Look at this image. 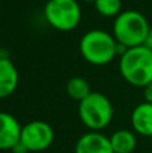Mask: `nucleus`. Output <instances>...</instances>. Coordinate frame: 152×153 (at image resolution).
<instances>
[{
	"instance_id": "dca6fc26",
	"label": "nucleus",
	"mask_w": 152,
	"mask_h": 153,
	"mask_svg": "<svg viewBox=\"0 0 152 153\" xmlns=\"http://www.w3.org/2000/svg\"><path fill=\"white\" fill-rule=\"evenodd\" d=\"M144 46H147L148 48H151V50H152V27L150 28V31H148V34H147V38H145V42H144Z\"/></svg>"
},
{
	"instance_id": "4468645a",
	"label": "nucleus",
	"mask_w": 152,
	"mask_h": 153,
	"mask_svg": "<svg viewBox=\"0 0 152 153\" xmlns=\"http://www.w3.org/2000/svg\"><path fill=\"white\" fill-rule=\"evenodd\" d=\"M143 97H144V101L152 103V82L143 87Z\"/></svg>"
},
{
	"instance_id": "f257e3e1",
	"label": "nucleus",
	"mask_w": 152,
	"mask_h": 153,
	"mask_svg": "<svg viewBox=\"0 0 152 153\" xmlns=\"http://www.w3.org/2000/svg\"><path fill=\"white\" fill-rule=\"evenodd\" d=\"M80 55L92 66L109 65L116 56H120L127 48L120 46L112 32L101 28L86 31L78 43Z\"/></svg>"
},
{
	"instance_id": "0eeeda50",
	"label": "nucleus",
	"mask_w": 152,
	"mask_h": 153,
	"mask_svg": "<svg viewBox=\"0 0 152 153\" xmlns=\"http://www.w3.org/2000/svg\"><path fill=\"white\" fill-rule=\"evenodd\" d=\"M74 153H115L110 140L102 132L88 130L83 133L74 145Z\"/></svg>"
},
{
	"instance_id": "7ed1b4c3",
	"label": "nucleus",
	"mask_w": 152,
	"mask_h": 153,
	"mask_svg": "<svg viewBox=\"0 0 152 153\" xmlns=\"http://www.w3.org/2000/svg\"><path fill=\"white\" fill-rule=\"evenodd\" d=\"M151 26L148 19L140 11L124 10L113 19L112 34L124 48L144 45Z\"/></svg>"
},
{
	"instance_id": "9d476101",
	"label": "nucleus",
	"mask_w": 152,
	"mask_h": 153,
	"mask_svg": "<svg viewBox=\"0 0 152 153\" xmlns=\"http://www.w3.org/2000/svg\"><path fill=\"white\" fill-rule=\"evenodd\" d=\"M131 126L136 134L152 137V103L143 101L137 103L131 113Z\"/></svg>"
},
{
	"instance_id": "f8f14e48",
	"label": "nucleus",
	"mask_w": 152,
	"mask_h": 153,
	"mask_svg": "<svg viewBox=\"0 0 152 153\" xmlns=\"http://www.w3.org/2000/svg\"><path fill=\"white\" fill-rule=\"evenodd\" d=\"M65 90H66V94L73 101H77V102H81L83 98H86L92 93L89 82L82 76H72L66 82Z\"/></svg>"
},
{
	"instance_id": "2eb2a0df",
	"label": "nucleus",
	"mask_w": 152,
	"mask_h": 153,
	"mask_svg": "<svg viewBox=\"0 0 152 153\" xmlns=\"http://www.w3.org/2000/svg\"><path fill=\"white\" fill-rule=\"evenodd\" d=\"M11 152H12V153H28V151L24 148V145L20 143V141H19V143L16 144L12 149H11Z\"/></svg>"
},
{
	"instance_id": "39448f33",
	"label": "nucleus",
	"mask_w": 152,
	"mask_h": 153,
	"mask_svg": "<svg viewBox=\"0 0 152 153\" xmlns=\"http://www.w3.org/2000/svg\"><path fill=\"white\" fill-rule=\"evenodd\" d=\"M43 18L57 31H73L80 26L82 19L80 0H47L43 5Z\"/></svg>"
},
{
	"instance_id": "f03ea898",
	"label": "nucleus",
	"mask_w": 152,
	"mask_h": 153,
	"mask_svg": "<svg viewBox=\"0 0 152 153\" xmlns=\"http://www.w3.org/2000/svg\"><path fill=\"white\" fill-rule=\"evenodd\" d=\"M118 71L133 87H144L152 82V50L147 46L127 48L118 58Z\"/></svg>"
},
{
	"instance_id": "423d86ee",
	"label": "nucleus",
	"mask_w": 152,
	"mask_h": 153,
	"mask_svg": "<svg viewBox=\"0 0 152 153\" xmlns=\"http://www.w3.org/2000/svg\"><path fill=\"white\" fill-rule=\"evenodd\" d=\"M55 133L48 122L43 120H32L22 126L20 143L28 153H39L48 149L54 143Z\"/></svg>"
},
{
	"instance_id": "6e6552de",
	"label": "nucleus",
	"mask_w": 152,
	"mask_h": 153,
	"mask_svg": "<svg viewBox=\"0 0 152 153\" xmlns=\"http://www.w3.org/2000/svg\"><path fill=\"white\" fill-rule=\"evenodd\" d=\"M19 120L7 111H0V151H11L20 141Z\"/></svg>"
},
{
	"instance_id": "20e7f679",
	"label": "nucleus",
	"mask_w": 152,
	"mask_h": 153,
	"mask_svg": "<svg viewBox=\"0 0 152 153\" xmlns=\"http://www.w3.org/2000/svg\"><path fill=\"white\" fill-rule=\"evenodd\" d=\"M115 109L110 100L100 91H92L86 98L78 102V117L82 125L89 130L101 132L110 125Z\"/></svg>"
},
{
	"instance_id": "9b49d317",
	"label": "nucleus",
	"mask_w": 152,
	"mask_h": 153,
	"mask_svg": "<svg viewBox=\"0 0 152 153\" xmlns=\"http://www.w3.org/2000/svg\"><path fill=\"white\" fill-rule=\"evenodd\" d=\"M110 145L115 153H133L137 145V137L133 130L117 129L109 136Z\"/></svg>"
},
{
	"instance_id": "1a4fd4ad",
	"label": "nucleus",
	"mask_w": 152,
	"mask_h": 153,
	"mask_svg": "<svg viewBox=\"0 0 152 153\" xmlns=\"http://www.w3.org/2000/svg\"><path fill=\"white\" fill-rule=\"evenodd\" d=\"M19 85V71L8 56H0V100L11 97Z\"/></svg>"
},
{
	"instance_id": "f3484780",
	"label": "nucleus",
	"mask_w": 152,
	"mask_h": 153,
	"mask_svg": "<svg viewBox=\"0 0 152 153\" xmlns=\"http://www.w3.org/2000/svg\"><path fill=\"white\" fill-rule=\"evenodd\" d=\"M80 1H83V3H94V0H80Z\"/></svg>"
},
{
	"instance_id": "ddd939ff",
	"label": "nucleus",
	"mask_w": 152,
	"mask_h": 153,
	"mask_svg": "<svg viewBox=\"0 0 152 153\" xmlns=\"http://www.w3.org/2000/svg\"><path fill=\"white\" fill-rule=\"evenodd\" d=\"M94 10L102 18L115 19L123 11V1L121 0H94Z\"/></svg>"
}]
</instances>
